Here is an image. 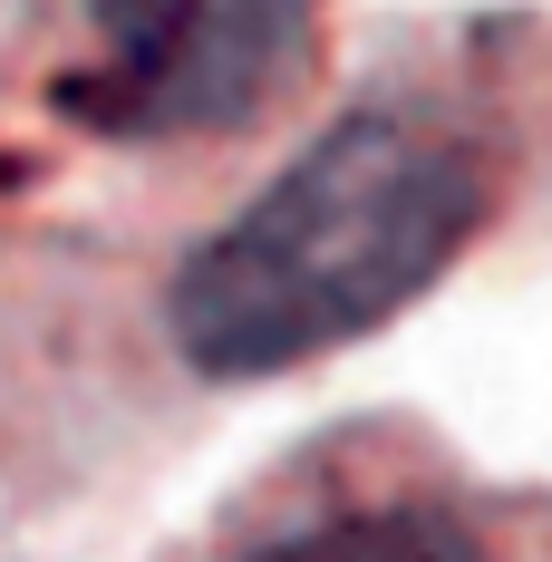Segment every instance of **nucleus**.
I'll use <instances>...</instances> for the list:
<instances>
[{
	"mask_svg": "<svg viewBox=\"0 0 552 562\" xmlns=\"http://www.w3.org/2000/svg\"><path fill=\"white\" fill-rule=\"evenodd\" d=\"M485 224V156L417 108H359L184 252L166 330L204 379H272L397 321Z\"/></svg>",
	"mask_w": 552,
	"mask_h": 562,
	"instance_id": "obj_1",
	"label": "nucleus"
},
{
	"mask_svg": "<svg viewBox=\"0 0 552 562\" xmlns=\"http://www.w3.org/2000/svg\"><path fill=\"white\" fill-rule=\"evenodd\" d=\"M98 68L68 108L108 136H204L272 108L301 58L311 0H88Z\"/></svg>",
	"mask_w": 552,
	"mask_h": 562,
	"instance_id": "obj_2",
	"label": "nucleus"
},
{
	"mask_svg": "<svg viewBox=\"0 0 552 562\" xmlns=\"http://www.w3.org/2000/svg\"><path fill=\"white\" fill-rule=\"evenodd\" d=\"M233 562H485V543L437 505H359V514H320L301 533H272Z\"/></svg>",
	"mask_w": 552,
	"mask_h": 562,
	"instance_id": "obj_3",
	"label": "nucleus"
}]
</instances>
